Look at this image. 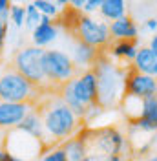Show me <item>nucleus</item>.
Here are the masks:
<instances>
[{
    "label": "nucleus",
    "instance_id": "1",
    "mask_svg": "<svg viewBox=\"0 0 157 161\" xmlns=\"http://www.w3.org/2000/svg\"><path fill=\"white\" fill-rule=\"evenodd\" d=\"M37 112L42 117L44 128L51 141H64L73 137L80 130V121L71 112L68 104L59 97V93H48L37 106Z\"/></svg>",
    "mask_w": 157,
    "mask_h": 161
},
{
    "label": "nucleus",
    "instance_id": "2",
    "mask_svg": "<svg viewBox=\"0 0 157 161\" xmlns=\"http://www.w3.org/2000/svg\"><path fill=\"white\" fill-rule=\"evenodd\" d=\"M91 70L97 75L99 88V106L100 108H113L122 103L126 95V68H121L100 53Z\"/></svg>",
    "mask_w": 157,
    "mask_h": 161
},
{
    "label": "nucleus",
    "instance_id": "3",
    "mask_svg": "<svg viewBox=\"0 0 157 161\" xmlns=\"http://www.w3.org/2000/svg\"><path fill=\"white\" fill-rule=\"evenodd\" d=\"M46 95L48 92L35 86L11 66L0 75V101L4 103H24L37 108Z\"/></svg>",
    "mask_w": 157,
    "mask_h": 161
},
{
    "label": "nucleus",
    "instance_id": "4",
    "mask_svg": "<svg viewBox=\"0 0 157 161\" xmlns=\"http://www.w3.org/2000/svg\"><path fill=\"white\" fill-rule=\"evenodd\" d=\"M68 13L71 19L68 20V30L78 42H84L99 51L110 48V42H111L110 24L100 22V20H93L88 15L78 13V9H75V8L73 9L68 8Z\"/></svg>",
    "mask_w": 157,
    "mask_h": 161
},
{
    "label": "nucleus",
    "instance_id": "5",
    "mask_svg": "<svg viewBox=\"0 0 157 161\" xmlns=\"http://www.w3.org/2000/svg\"><path fill=\"white\" fill-rule=\"evenodd\" d=\"M44 73H46L49 93H57L66 82L75 79L80 73V70L69 55L59 50H46V53H44Z\"/></svg>",
    "mask_w": 157,
    "mask_h": 161
},
{
    "label": "nucleus",
    "instance_id": "6",
    "mask_svg": "<svg viewBox=\"0 0 157 161\" xmlns=\"http://www.w3.org/2000/svg\"><path fill=\"white\" fill-rule=\"evenodd\" d=\"M44 53H46V50L37 48V46L22 48L15 53L11 68L17 70L20 75H24L35 86H39V88H42L49 93L46 73H44Z\"/></svg>",
    "mask_w": 157,
    "mask_h": 161
},
{
    "label": "nucleus",
    "instance_id": "7",
    "mask_svg": "<svg viewBox=\"0 0 157 161\" xmlns=\"http://www.w3.org/2000/svg\"><path fill=\"white\" fill-rule=\"evenodd\" d=\"M86 141H88V152L93 148L100 152V161L111 156H121L126 145L124 136L113 126H104L99 130L86 128Z\"/></svg>",
    "mask_w": 157,
    "mask_h": 161
},
{
    "label": "nucleus",
    "instance_id": "8",
    "mask_svg": "<svg viewBox=\"0 0 157 161\" xmlns=\"http://www.w3.org/2000/svg\"><path fill=\"white\" fill-rule=\"evenodd\" d=\"M73 84V92L77 95V99L88 106L89 110L97 108L99 106V88H97V75L95 71L86 70V71H80L75 79L71 80Z\"/></svg>",
    "mask_w": 157,
    "mask_h": 161
},
{
    "label": "nucleus",
    "instance_id": "9",
    "mask_svg": "<svg viewBox=\"0 0 157 161\" xmlns=\"http://www.w3.org/2000/svg\"><path fill=\"white\" fill-rule=\"evenodd\" d=\"M126 95L137 97V99L144 101L150 97H157V79L144 75L141 71L128 68L126 73Z\"/></svg>",
    "mask_w": 157,
    "mask_h": 161
},
{
    "label": "nucleus",
    "instance_id": "10",
    "mask_svg": "<svg viewBox=\"0 0 157 161\" xmlns=\"http://www.w3.org/2000/svg\"><path fill=\"white\" fill-rule=\"evenodd\" d=\"M31 110V104L0 101V130H15Z\"/></svg>",
    "mask_w": 157,
    "mask_h": 161
},
{
    "label": "nucleus",
    "instance_id": "11",
    "mask_svg": "<svg viewBox=\"0 0 157 161\" xmlns=\"http://www.w3.org/2000/svg\"><path fill=\"white\" fill-rule=\"evenodd\" d=\"M17 130L26 132L28 136H31L33 139L39 141L44 148H46L48 145H51V139H49L48 132H46V128H44L42 117H40V114L37 112V108H33V110L26 115V119H24L19 126H17Z\"/></svg>",
    "mask_w": 157,
    "mask_h": 161
},
{
    "label": "nucleus",
    "instance_id": "12",
    "mask_svg": "<svg viewBox=\"0 0 157 161\" xmlns=\"http://www.w3.org/2000/svg\"><path fill=\"white\" fill-rule=\"evenodd\" d=\"M110 35L115 42L117 40H137L139 28L135 20L130 15H126V17L115 20V22H110Z\"/></svg>",
    "mask_w": 157,
    "mask_h": 161
},
{
    "label": "nucleus",
    "instance_id": "13",
    "mask_svg": "<svg viewBox=\"0 0 157 161\" xmlns=\"http://www.w3.org/2000/svg\"><path fill=\"white\" fill-rule=\"evenodd\" d=\"M66 154H68V161H84L88 158V141H86V130H82L78 136H73L66 139L60 145Z\"/></svg>",
    "mask_w": 157,
    "mask_h": 161
},
{
    "label": "nucleus",
    "instance_id": "14",
    "mask_svg": "<svg viewBox=\"0 0 157 161\" xmlns=\"http://www.w3.org/2000/svg\"><path fill=\"white\" fill-rule=\"evenodd\" d=\"M133 70L157 79V53L150 46L141 48L137 51V57L133 60Z\"/></svg>",
    "mask_w": 157,
    "mask_h": 161
},
{
    "label": "nucleus",
    "instance_id": "15",
    "mask_svg": "<svg viewBox=\"0 0 157 161\" xmlns=\"http://www.w3.org/2000/svg\"><path fill=\"white\" fill-rule=\"evenodd\" d=\"M100 53H102V51H99V50H95V48L88 46V44L78 42L77 40L75 50H73V57H71V59H73V62H75L77 66H93Z\"/></svg>",
    "mask_w": 157,
    "mask_h": 161
},
{
    "label": "nucleus",
    "instance_id": "16",
    "mask_svg": "<svg viewBox=\"0 0 157 161\" xmlns=\"http://www.w3.org/2000/svg\"><path fill=\"white\" fill-rule=\"evenodd\" d=\"M100 15L102 19L110 20V22H115V20L126 17V2L124 0H102V6H100Z\"/></svg>",
    "mask_w": 157,
    "mask_h": 161
},
{
    "label": "nucleus",
    "instance_id": "17",
    "mask_svg": "<svg viewBox=\"0 0 157 161\" xmlns=\"http://www.w3.org/2000/svg\"><path fill=\"white\" fill-rule=\"evenodd\" d=\"M137 40H117L113 42V46H110V51L115 59H121V60H135L137 57Z\"/></svg>",
    "mask_w": 157,
    "mask_h": 161
},
{
    "label": "nucleus",
    "instance_id": "18",
    "mask_svg": "<svg viewBox=\"0 0 157 161\" xmlns=\"http://www.w3.org/2000/svg\"><path fill=\"white\" fill-rule=\"evenodd\" d=\"M57 39V28L53 24H39L33 30V46L42 48Z\"/></svg>",
    "mask_w": 157,
    "mask_h": 161
},
{
    "label": "nucleus",
    "instance_id": "19",
    "mask_svg": "<svg viewBox=\"0 0 157 161\" xmlns=\"http://www.w3.org/2000/svg\"><path fill=\"white\" fill-rule=\"evenodd\" d=\"M141 119L150 123L152 126L157 128V97L143 101V112H141Z\"/></svg>",
    "mask_w": 157,
    "mask_h": 161
},
{
    "label": "nucleus",
    "instance_id": "20",
    "mask_svg": "<svg viewBox=\"0 0 157 161\" xmlns=\"http://www.w3.org/2000/svg\"><path fill=\"white\" fill-rule=\"evenodd\" d=\"M33 6L40 11V15H46V17H57L59 9H57V4L55 2H49V0H35Z\"/></svg>",
    "mask_w": 157,
    "mask_h": 161
},
{
    "label": "nucleus",
    "instance_id": "21",
    "mask_svg": "<svg viewBox=\"0 0 157 161\" xmlns=\"http://www.w3.org/2000/svg\"><path fill=\"white\" fill-rule=\"evenodd\" d=\"M40 22H42V15H40V11L37 9L33 4L26 6V26L35 30Z\"/></svg>",
    "mask_w": 157,
    "mask_h": 161
},
{
    "label": "nucleus",
    "instance_id": "22",
    "mask_svg": "<svg viewBox=\"0 0 157 161\" xmlns=\"http://www.w3.org/2000/svg\"><path fill=\"white\" fill-rule=\"evenodd\" d=\"M11 20L15 22L17 28H20L26 22V8H22V6H11Z\"/></svg>",
    "mask_w": 157,
    "mask_h": 161
},
{
    "label": "nucleus",
    "instance_id": "23",
    "mask_svg": "<svg viewBox=\"0 0 157 161\" xmlns=\"http://www.w3.org/2000/svg\"><path fill=\"white\" fill-rule=\"evenodd\" d=\"M42 161H68V154L66 150L62 148V147H57V148H53V150H49Z\"/></svg>",
    "mask_w": 157,
    "mask_h": 161
},
{
    "label": "nucleus",
    "instance_id": "24",
    "mask_svg": "<svg viewBox=\"0 0 157 161\" xmlns=\"http://www.w3.org/2000/svg\"><path fill=\"white\" fill-rule=\"evenodd\" d=\"M9 15H11V4L8 0H0V20L6 24Z\"/></svg>",
    "mask_w": 157,
    "mask_h": 161
},
{
    "label": "nucleus",
    "instance_id": "25",
    "mask_svg": "<svg viewBox=\"0 0 157 161\" xmlns=\"http://www.w3.org/2000/svg\"><path fill=\"white\" fill-rule=\"evenodd\" d=\"M100 6H102V0H86L84 11L91 13V11H95V9H100Z\"/></svg>",
    "mask_w": 157,
    "mask_h": 161
},
{
    "label": "nucleus",
    "instance_id": "26",
    "mask_svg": "<svg viewBox=\"0 0 157 161\" xmlns=\"http://www.w3.org/2000/svg\"><path fill=\"white\" fill-rule=\"evenodd\" d=\"M0 161H15V156L6 148H0Z\"/></svg>",
    "mask_w": 157,
    "mask_h": 161
},
{
    "label": "nucleus",
    "instance_id": "27",
    "mask_svg": "<svg viewBox=\"0 0 157 161\" xmlns=\"http://www.w3.org/2000/svg\"><path fill=\"white\" fill-rule=\"evenodd\" d=\"M144 28L150 31H155L157 30V19H148L146 24H144Z\"/></svg>",
    "mask_w": 157,
    "mask_h": 161
},
{
    "label": "nucleus",
    "instance_id": "28",
    "mask_svg": "<svg viewBox=\"0 0 157 161\" xmlns=\"http://www.w3.org/2000/svg\"><path fill=\"white\" fill-rule=\"evenodd\" d=\"M4 37H6V24L0 20V51H2V46H4Z\"/></svg>",
    "mask_w": 157,
    "mask_h": 161
},
{
    "label": "nucleus",
    "instance_id": "29",
    "mask_svg": "<svg viewBox=\"0 0 157 161\" xmlns=\"http://www.w3.org/2000/svg\"><path fill=\"white\" fill-rule=\"evenodd\" d=\"M150 48H152V50L157 53V33L154 35V37H152V40H150Z\"/></svg>",
    "mask_w": 157,
    "mask_h": 161
},
{
    "label": "nucleus",
    "instance_id": "30",
    "mask_svg": "<svg viewBox=\"0 0 157 161\" xmlns=\"http://www.w3.org/2000/svg\"><path fill=\"white\" fill-rule=\"evenodd\" d=\"M104 161H124L122 156H111V158H106Z\"/></svg>",
    "mask_w": 157,
    "mask_h": 161
},
{
    "label": "nucleus",
    "instance_id": "31",
    "mask_svg": "<svg viewBox=\"0 0 157 161\" xmlns=\"http://www.w3.org/2000/svg\"><path fill=\"white\" fill-rule=\"evenodd\" d=\"M144 161H157V154H152V156H148Z\"/></svg>",
    "mask_w": 157,
    "mask_h": 161
},
{
    "label": "nucleus",
    "instance_id": "32",
    "mask_svg": "<svg viewBox=\"0 0 157 161\" xmlns=\"http://www.w3.org/2000/svg\"><path fill=\"white\" fill-rule=\"evenodd\" d=\"M84 161H97V159H93V158H89V156H88V158H86Z\"/></svg>",
    "mask_w": 157,
    "mask_h": 161
}]
</instances>
